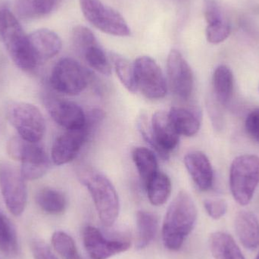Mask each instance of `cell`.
Masks as SVG:
<instances>
[{
  "mask_svg": "<svg viewBox=\"0 0 259 259\" xmlns=\"http://www.w3.org/2000/svg\"><path fill=\"white\" fill-rule=\"evenodd\" d=\"M197 219V210L191 196L182 190L167 208L162 227L163 243L167 249L179 250L192 232Z\"/></svg>",
  "mask_w": 259,
  "mask_h": 259,
  "instance_id": "obj_1",
  "label": "cell"
},
{
  "mask_svg": "<svg viewBox=\"0 0 259 259\" xmlns=\"http://www.w3.org/2000/svg\"><path fill=\"white\" fill-rule=\"evenodd\" d=\"M77 177L91 193L102 223L106 227L112 226L119 214L120 202L110 180L90 167L79 169Z\"/></svg>",
  "mask_w": 259,
  "mask_h": 259,
  "instance_id": "obj_2",
  "label": "cell"
},
{
  "mask_svg": "<svg viewBox=\"0 0 259 259\" xmlns=\"http://www.w3.org/2000/svg\"><path fill=\"white\" fill-rule=\"evenodd\" d=\"M0 42H4L12 60L23 71H32L39 65L32 50L28 35L24 33L9 8L3 14Z\"/></svg>",
  "mask_w": 259,
  "mask_h": 259,
  "instance_id": "obj_3",
  "label": "cell"
},
{
  "mask_svg": "<svg viewBox=\"0 0 259 259\" xmlns=\"http://www.w3.org/2000/svg\"><path fill=\"white\" fill-rule=\"evenodd\" d=\"M259 184V157L242 155L233 161L230 170V187L237 203L251 202Z\"/></svg>",
  "mask_w": 259,
  "mask_h": 259,
  "instance_id": "obj_4",
  "label": "cell"
},
{
  "mask_svg": "<svg viewBox=\"0 0 259 259\" xmlns=\"http://www.w3.org/2000/svg\"><path fill=\"white\" fill-rule=\"evenodd\" d=\"M11 158L21 162V174L27 181L42 178L50 168V159L45 149L39 143L13 137L8 144Z\"/></svg>",
  "mask_w": 259,
  "mask_h": 259,
  "instance_id": "obj_5",
  "label": "cell"
},
{
  "mask_svg": "<svg viewBox=\"0 0 259 259\" xmlns=\"http://www.w3.org/2000/svg\"><path fill=\"white\" fill-rule=\"evenodd\" d=\"M139 126L142 136L163 159L169 158L170 152L176 149L180 135L174 127L168 113L156 112L152 115L149 125L146 117H142Z\"/></svg>",
  "mask_w": 259,
  "mask_h": 259,
  "instance_id": "obj_6",
  "label": "cell"
},
{
  "mask_svg": "<svg viewBox=\"0 0 259 259\" xmlns=\"http://www.w3.org/2000/svg\"><path fill=\"white\" fill-rule=\"evenodd\" d=\"M6 116L24 140L39 143L46 132V121L39 109L30 103L10 102L6 106Z\"/></svg>",
  "mask_w": 259,
  "mask_h": 259,
  "instance_id": "obj_7",
  "label": "cell"
},
{
  "mask_svg": "<svg viewBox=\"0 0 259 259\" xmlns=\"http://www.w3.org/2000/svg\"><path fill=\"white\" fill-rule=\"evenodd\" d=\"M91 78V73L77 61L71 58H64L53 68L50 83L61 94L77 96L86 89Z\"/></svg>",
  "mask_w": 259,
  "mask_h": 259,
  "instance_id": "obj_8",
  "label": "cell"
},
{
  "mask_svg": "<svg viewBox=\"0 0 259 259\" xmlns=\"http://www.w3.org/2000/svg\"><path fill=\"white\" fill-rule=\"evenodd\" d=\"M80 4L86 19L101 31L117 36L131 34L124 17L100 0H80Z\"/></svg>",
  "mask_w": 259,
  "mask_h": 259,
  "instance_id": "obj_9",
  "label": "cell"
},
{
  "mask_svg": "<svg viewBox=\"0 0 259 259\" xmlns=\"http://www.w3.org/2000/svg\"><path fill=\"white\" fill-rule=\"evenodd\" d=\"M137 91L149 100L164 98L167 84L159 65L149 56H141L134 62Z\"/></svg>",
  "mask_w": 259,
  "mask_h": 259,
  "instance_id": "obj_10",
  "label": "cell"
},
{
  "mask_svg": "<svg viewBox=\"0 0 259 259\" xmlns=\"http://www.w3.org/2000/svg\"><path fill=\"white\" fill-rule=\"evenodd\" d=\"M26 180L21 171L7 162L0 163V190L5 203L13 215L24 212L27 202Z\"/></svg>",
  "mask_w": 259,
  "mask_h": 259,
  "instance_id": "obj_11",
  "label": "cell"
},
{
  "mask_svg": "<svg viewBox=\"0 0 259 259\" xmlns=\"http://www.w3.org/2000/svg\"><path fill=\"white\" fill-rule=\"evenodd\" d=\"M167 73L170 89L176 97L187 100L193 93V74L188 62L178 50H172L167 60Z\"/></svg>",
  "mask_w": 259,
  "mask_h": 259,
  "instance_id": "obj_12",
  "label": "cell"
},
{
  "mask_svg": "<svg viewBox=\"0 0 259 259\" xmlns=\"http://www.w3.org/2000/svg\"><path fill=\"white\" fill-rule=\"evenodd\" d=\"M46 106L55 122L67 131L83 128L86 113L77 103L56 97L46 100Z\"/></svg>",
  "mask_w": 259,
  "mask_h": 259,
  "instance_id": "obj_13",
  "label": "cell"
},
{
  "mask_svg": "<svg viewBox=\"0 0 259 259\" xmlns=\"http://www.w3.org/2000/svg\"><path fill=\"white\" fill-rule=\"evenodd\" d=\"M83 244L92 259H108L125 252L131 244L122 240H111L106 238L94 227L88 226L83 230Z\"/></svg>",
  "mask_w": 259,
  "mask_h": 259,
  "instance_id": "obj_14",
  "label": "cell"
},
{
  "mask_svg": "<svg viewBox=\"0 0 259 259\" xmlns=\"http://www.w3.org/2000/svg\"><path fill=\"white\" fill-rule=\"evenodd\" d=\"M83 128L67 131L58 137L52 148V159L57 165L68 164L77 157L87 141L89 140Z\"/></svg>",
  "mask_w": 259,
  "mask_h": 259,
  "instance_id": "obj_15",
  "label": "cell"
},
{
  "mask_svg": "<svg viewBox=\"0 0 259 259\" xmlns=\"http://www.w3.org/2000/svg\"><path fill=\"white\" fill-rule=\"evenodd\" d=\"M184 164L198 188L207 191L212 187L214 171L207 155L200 151L189 152L184 157Z\"/></svg>",
  "mask_w": 259,
  "mask_h": 259,
  "instance_id": "obj_16",
  "label": "cell"
},
{
  "mask_svg": "<svg viewBox=\"0 0 259 259\" xmlns=\"http://www.w3.org/2000/svg\"><path fill=\"white\" fill-rule=\"evenodd\" d=\"M33 54L39 64L56 56L62 44L57 33L48 29L35 30L28 35Z\"/></svg>",
  "mask_w": 259,
  "mask_h": 259,
  "instance_id": "obj_17",
  "label": "cell"
},
{
  "mask_svg": "<svg viewBox=\"0 0 259 259\" xmlns=\"http://www.w3.org/2000/svg\"><path fill=\"white\" fill-rule=\"evenodd\" d=\"M236 234L246 249L255 250L259 247V221L254 213L241 211L236 216Z\"/></svg>",
  "mask_w": 259,
  "mask_h": 259,
  "instance_id": "obj_18",
  "label": "cell"
},
{
  "mask_svg": "<svg viewBox=\"0 0 259 259\" xmlns=\"http://www.w3.org/2000/svg\"><path fill=\"white\" fill-rule=\"evenodd\" d=\"M213 92L219 104L227 106L234 93V74L229 67L219 65L214 70L212 77Z\"/></svg>",
  "mask_w": 259,
  "mask_h": 259,
  "instance_id": "obj_19",
  "label": "cell"
},
{
  "mask_svg": "<svg viewBox=\"0 0 259 259\" xmlns=\"http://www.w3.org/2000/svg\"><path fill=\"white\" fill-rule=\"evenodd\" d=\"M209 246L214 259H246L234 239L227 233H213Z\"/></svg>",
  "mask_w": 259,
  "mask_h": 259,
  "instance_id": "obj_20",
  "label": "cell"
},
{
  "mask_svg": "<svg viewBox=\"0 0 259 259\" xmlns=\"http://www.w3.org/2000/svg\"><path fill=\"white\" fill-rule=\"evenodd\" d=\"M168 115L174 127L180 136L193 137L200 129L199 115L190 109L173 107L170 109Z\"/></svg>",
  "mask_w": 259,
  "mask_h": 259,
  "instance_id": "obj_21",
  "label": "cell"
},
{
  "mask_svg": "<svg viewBox=\"0 0 259 259\" xmlns=\"http://www.w3.org/2000/svg\"><path fill=\"white\" fill-rule=\"evenodd\" d=\"M62 0H16L15 9L18 16L35 19L50 15L59 7Z\"/></svg>",
  "mask_w": 259,
  "mask_h": 259,
  "instance_id": "obj_22",
  "label": "cell"
},
{
  "mask_svg": "<svg viewBox=\"0 0 259 259\" xmlns=\"http://www.w3.org/2000/svg\"><path fill=\"white\" fill-rule=\"evenodd\" d=\"M132 158L145 187L159 171L156 155L153 151L148 148L136 147L133 150Z\"/></svg>",
  "mask_w": 259,
  "mask_h": 259,
  "instance_id": "obj_23",
  "label": "cell"
},
{
  "mask_svg": "<svg viewBox=\"0 0 259 259\" xmlns=\"http://www.w3.org/2000/svg\"><path fill=\"white\" fill-rule=\"evenodd\" d=\"M149 202L155 206L164 205L170 197L172 184L170 178L158 171L145 186Z\"/></svg>",
  "mask_w": 259,
  "mask_h": 259,
  "instance_id": "obj_24",
  "label": "cell"
},
{
  "mask_svg": "<svg viewBox=\"0 0 259 259\" xmlns=\"http://www.w3.org/2000/svg\"><path fill=\"white\" fill-rule=\"evenodd\" d=\"M158 218L153 213L139 211L137 214V247L144 249L153 240L158 229Z\"/></svg>",
  "mask_w": 259,
  "mask_h": 259,
  "instance_id": "obj_25",
  "label": "cell"
},
{
  "mask_svg": "<svg viewBox=\"0 0 259 259\" xmlns=\"http://www.w3.org/2000/svg\"><path fill=\"white\" fill-rule=\"evenodd\" d=\"M36 201L41 209L49 214H61L67 206V199L64 193L50 187L39 190L36 194Z\"/></svg>",
  "mask_w": 259,
  "mask_h": 259,
  "instance_id": "obj_26",
  "label": "cell"
},
{
  "mask_svg": "<svg viewBox=\"0 0 259 259\" xmlns=\"http://www.w3.org/2000/svg\"><path fill=\"white\" fill-rule=\"evenodd\" d=\"M79 53L83 56L87 63L93 69L103 75H110L112 73L110 62L98 41L90 44Z\"/></svg>",
  "mask_w": 259,
  "mask_h": 259,
  "instance_id": "obj_27",
  "label": "cell"
},
{
  "mask_svg": "<svg viewBox=\"0 0 259 259\" xmlns=\"http://www.w3.org/2000/svg\"><path fill=\"white\" fill-rule=\"evenodd\" d=\"M0 252L7 255H15L18 252L16 231L11 221L0 211Z\"/></svg>",
  "mask_w": 259,
  "mask_h": 259,
  "instance_id": "obj_28",
  "label": "cell"
},
{
  "mask_svg": "<svg viewBox=\"0 0 259 259\" xmlns=\"http://www.w3.org/2000/svg\"><path fill=\"white\" fill-rule=\"evenodd\" d=\"M112 59L115 71L120 81L130 92H137L134 63H131L125 58L121 57L118 55H114Z\"/></svg>",
  "mask_w": 259,
  "mask_h": 259,
  "instance_id": "obj_29",
  "label": "cell"
},
{
  "mask_svg": "<svg viewBox=\"0 0 259 259\" xmlns=\"http://www.w3.org/2000/svg\"><path fill=\"white\" fill-rule=\"evenodd\" d=\"M52 245L64 259H81L74 240L63 231H56L53 234Z\"/></svg>",
  "mask_w": 259,
  "mask_h": 259,
  "instance_id": "obj_30",
  "label": "cell"
},
{
  "mask_svg": "<svg viewBox=\"0 0 259 259\" xmlns=\"http://www.w3.org/2000/svg\"><path fill=\"white\" fill-rule=\"evenodd\" d=\"M231 27L226 21H222L208 24L206 28L207 40L212 44H219L228 39Z\"/></svg>",
  "mask_w": 259,
  "mask_h": 259,
  "instance_id": "obj_31",
  "label": "cell"
},
{
  "mask_svg": "<svg viewBox=\"0 0 259 259\" xmlns=\"http://www.w3.org/2000/svg\"><path fill=\"white\" fill-rule=\"evenodd\" d=\"M106 114L100 109H94L86 113V119L83 129L86 131L89 139L93 137L105 119Z\"/></svg>",
  "mask_w": 259,
  "mask_h": 259,
  "instance_id": "obj_32",
  "label": "cell"
},
{
  "mask_svg": "<svg viewBox=\"0 0 259 259\" xmlns=\"http://www.w3.org/2000/svg\"><path fill=\"white\" fill-rule=\"evenodd\" d=\"M204 207L208 215L214 220L222 219L228 211V203L222 199H207L204 202Z\"/></svg>",
  "mask_w": 259,
  "mask_h": 259,
  "instance_id": "obj_33",
  "label": "cell"
},
{
  "mask_svg": "<svg viewBox=\"0 0 259 259\" xmlns=\"http://www.w3.org/2000/svg\"><path fill=\"white\" fill-rule=\"evenodd\" d=\"M245 129L249 137L259 144V108L249 112L245 121Z\"/></svg>",
  "mask_w": 259,
  "mask_h": 259,
  "instance_id": "obj_34",
  "label": "cell"
},
{
  "mask_svg": "<svg viewBox=\"0 0 259 259\" xmlns=\"http://www.w3.org/2000/svg\"><path fill=\"white\" fill-rule=\"evenodd\" d=\"M30 249L34 259H59L48 245L40 239H33L30 243Z\"/></svg>",
  "mask_w": 259,
  "mask_h": 259,
  "instance_id": "obj_35",
  "label": "cell"
},
{
  "mask_svg": "<svg viewBox=\"0 0 259 259\" xmlns=\"http://www.w3.org/2000/svg\"><path fill=\"white\" fill-rule=\"evenodd\" d=\"M204 15L208 24L223 21L220 8L215 0H205Z\"/></svg>",
  "mask_w": 259,
  "mask_h": 259,
  "instance_id": "obj_36",
  "label": "cell"
},
{
  "mask_svg": "<svg viewBox=\"0 0 259 259\" xmlns=\"http://www.w3.org/2000/svg\"><path fill=\"white\" fill-rule=\"evenodd\" d=\"M9 3L7 0H0V29H1L2 20L3 14L6 9H9Z\"/></svg>",
  "mask_w": 259,
  "mask_h": 259,
  "instance_id": "obj_37",
  "label": "cell"
},
{
  "mask_svg": "<svg viewBox=\"0 0 259 259\" xmlns=\"http://www.w3.org/2000/svg\"><path fill=\"white\" fill-rule=\"evenodd\" d=\"M255 259H259V252L258 255H257L256 258H255Z\"/></svg>",
  "mask_w": 259,
  "mask_h": 259,
  "instance_id": "obj_38",
  "label": "cell"
},
{
  "mask_svg": "<svg viewBox=\"0 0 259 259\" xmlns=\"http://www.w3.org/2000/svg\"><path fill=\"white\" fill-rule=\"evenodd\" d=\"M258 91H259V85H258Z\"/></svg>",
  "mask_w": 259,
  "mask_h": 259,
  "instance_id": "obj_39",
  "label": "cell"
}]
</instances>
